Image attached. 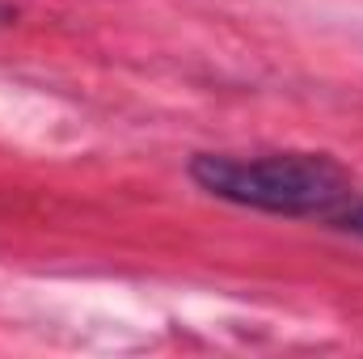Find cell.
I'll return each instance as SVG.
<instances>
[{"label":"cell","instance_id":"obj_1","mask_svg":"<svg viewBox=\"0 0 363 359\" xmlns=\"http://www.w3.org/2000/svg\"><path fill=\"white\" fill-rule=\"evenodd\" d=\"M190 178L216 199L271 216H338L355 199L351 174L325 153H199Z\"/></svg>","mask_w":363,"mask_h":359},{"label":"cell","instance_id":"obj_2","mask_svg":"<svg viewBox=\"0 0 363 359\" xmlns=\"http://www.w3.org/2000/svg\"><path fill=\"white\" fill-rule=\"evenodd\" d=\"M334 220H338L342 228H351V233H363V199H359V203L351 199V203H347V207H342Z\"/></svg>","mask_w":363,"mask_h":359},{"label":"cell","instance_id":"obj_3","mask_svg":"<svg viewBox=\"0 0 363 359\" xmlns=\"http://www.w3.org/2000/svg\"><path fill=\"white\" fill-rule=\"evenodd\" d=\"M13 17H17V9H13V4H4V0H0V30H4V26H9V21H13Z\"/></svg>","mask_w":363,"mask_h":359}]
</instances>
